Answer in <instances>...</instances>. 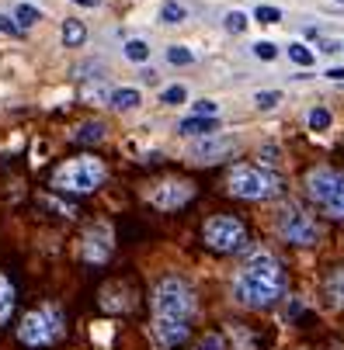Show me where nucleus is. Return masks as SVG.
I'll return each mask as SVG.
<instances>
[{"label":"nucleus","instance_id":"nucleus-1","mask_svg":"<svg viewBox=\"0 0 344 350\" xmlns=\"http://www.w3.org/2000/svg\"><path fill=\"white\" fill-rule=\"evenodd\" d=\"M285 291V271L275 254L254 250L233 278V298L247 309H271Z\"/></svg>","mask_w":344,"mask_h":350},{"label":"nucleus","instance_id":"nucleus-2","mask_svg":"<svg viewBox=\"0 0 344 350\" xmlns=\"http://www.w3.org/2000/svg\"><path fill=\"white\" fill-rule=\"evenodd\" d=\"M105 177H108L105 160H97V157H70V160H63L53 170L49 187L60 191V194H94L97 187L105 184Z\"/></svg>","mask_w":344,"mask_h":350},{"label":"nucleus","instance_id":"nucleus-3","mask_svg":"<svg viewBox=\"0 0 344 350\" xmlns=\"http://www.w3.org/2000/svg\"><path fill=\"white\" fill-rule=\"evenodd\" d=\"M63 333H66V316H63V309L56 302H45V306L25 312L21 323H18V340L25 347H32V350L60 343Z\"/></svg>","mask_w":344,"mask_h":350},{"label":"nucleus","instance_id":"nucleus-4","mask_svg":"<svg viewBox=\"0 0 344 350\" xmlns=\"http://www.w3.org/2000/svg\"><path fill=\"white\" fill-rule=\"evenodd\" d=\"M195 288L177 278V274H167L157 281L153 288V319H177V323H191L195 316Z\"/></svg>","mask_w":344,"mask_h":350},{"label":"nucleus","instance_id":"nucleus-5","mask_svg":"<svg viewBox=\"0 0 344 350\" xmlns=\"http://www.w3.org/2000/svg\"><path fill=\"white\" fill-rule=\"evenodd\" d=\"M306 198L334 222H344V174L317 167L306 174Z\"/></svg>","mask_w":344,"mask_h":350},{"label":"nucleus","instance_id":"nucleus-6","mask_svg":"<svg viewBox=\"0 0 344 350\" xmlns=\"http://www.w3.org/2000/svg\"><path fill=\"white\" fill-rule=\"evenodd\" d=\"M226 191L243 198V202H268V198H278L285 187L282 177L265 167H233L226 177Z\"/></svg>","mask_w":344,"mask_h":350},{"label":"nucleus","instance_id":"nucleus-7","mask_svg":"<svg viewBox=\"0 0 344 350\" xmlns=\"http://www.w3.org/2000/svg\"><path fill=\"white\" fill-rule=\"evenodd\" d=\"M275 232L292 243V246H317L320 243V226L313 215H306L299 205L285 202L278 212H275Z\"/></svg>","mask_w":344,"mask_h":350},{"label":"nucleus","instance_id":"nucleus-8","mask_svg":"<svg viewBox=\"0 0 344 350\" xmlns=\"http://www.w3.org/2000/svg\"><path fill=\"white\" fill-rule=\"evenodd\" d=\"M202 243L216 254H236V250L247 246V226L236 215H212L202 226Z\"/></svg>","mask_w":344,"mask_h":350},{"label":"nucleus","instance_id":"nucleus-9","mask_svg":"<svg viewBox=\"0 0 344 350\" xmlns=\"http://www.w3.org/2000/svg\"><path fill=\"white\" fill-rule=\"evenodd\" d=\"M115 254V232L108 222H90L80 236V260L90 264V267H101L108 264Z\"/></svg>","mask_w":344,"mask_h":350},{"label":"nucleus","instance_id":"nucleus-10","mask_svg":"<svg viewBox=\"0 0 344 350\" xmlns=\"http://www.w3.org/2000/svg\"><path fill=\"white\" fill-rule=\"evenodd\" d=\"M195 198V184L191 180H160V184H153L150 187V205L153 208H160V212H177V208H184L188 202Z\"/></svg>","mask_w":344,"mask_h":350},{"label":"nucleus","instance_id":"nucleus-11","mask_svg":"<svg viewBox=\"0 0 344 350\" xmlns=\"http://www.w3.org/2000/svg\"><path fill=\"white\" fill-rule=\"evenodd\" d=\"M233 146H236V139H230V135H206L191 146V157H195V163H216L219 157L233 153Z\"/></svg>","mask_w":344,"mask_h":350},{"label":"nucleus","instance_id":"nucleus-12","mask_svg":"<svg viewBox=\"0 0 344 350\" xmlns=\"http://www.w3.org/2000/svg\"><path fill=\"white\" fill-rule=\"evenodd\" d=\"M153 336H157L160 347L174 350V347H181L191 336V326L188 323H177V319H153Z\"/></svg>","mask_w":344,"mask_h":350},{"label":"nucleus","instance_id":"nucleus-13","mask_svg":"<svg viewBox=\"0 0 344 350\" xmlns=\"http://www.w3.org/2000/svg\"><path fill=\"white\" fill-rule=\"evenodd\" d=\"M223 343H226V350H258L261 336L251 326H243V323H230L223 329Z\"/></svg>","mask_w":344,"mask_h":350},{"label":"nucleus","instance_id":"nucleus-14","mask_svg":"<svg viewBox=\"0 0 344 350\" xmlns=\"http://www.w3.org/2000/svg\"><path fill=\"white\" fill-rule=\"evenodd\" d=\"M132 288L129 284H122V281H115V284H108V288H101V309H108V312H129L132 309Z\"/></svg>","mask_w":344,"mask_h":350},{"label":"nucleus","instance_id":"nucleus-15","mask_svg":"<svg viewBox=\"0 0 344 350\" xmlns=\"http://www.w3.org/2000/svg\"><path fill=\"white\" fill-rule=\"evenodd\" d=\"M323 298H327V306L344 309V264H337V267L323 278Z\"/></svg>","mask_w":344,"mask_h":350},{"label":"nucleus","instance_id":"nucleus-16","mask_svg":"<svg viewBox=\"0 0 344 350\" xmlns=\"http://www.w3.org/2000/svg\"><path fill=\"white\" fill-rule=\"evenodd\" d=\"M14 306H18V288H14V281L8 274H0V326L11 323Z\"/></svg>","mask_w":344,"mask_h":350},{"label":"nucleus","instance_id":"nucleus-17","mask_svg":"<svg viewBox=\"0 0 344 350\" xmlns=\"http://www.w3.org/2000/svg\"><path fill=\"white\" fill-rule=\"evenodd\" d=\"M177 132L181 135H195V139H206V135H212L216 132V118H184L181 125H177Z\"/></svg>","mask_w":344,"mask_h":350},{"label":"nucleus","instance_id":"nucleus-18","mask_svg":"<svg viewBox=\"0 0 344 350\" xmlns=\"http://www.w3.org/2000/svg\"><path fill=\"white\" fill-rule=\"evenodd\" d=\"M112 108H119V111H132V108H139L143 105V94L136 90V87H119V90H112Z\"/></svg>","mask_w":344,"mask_h":350},{"label":"nucleus","instance_id":"nucleus-19","mask_svg":"<svg viewBox=\"0 0 344 350\" xmlns=\"http://www.w3.org/2000/svg\"><path fill=\"white\" fill-rule=\"evenodd\" d=\"M101 139H105V125L101 122H80L73 129V142H80V146H94Z\"/></svg>","mask_w":344,"mask_h":350},{"label":"nucleus","instance_id":"nucleus-20","mask_svg":"<svg viewBox=\"0 0 344 350\" xmlns=\"http://www.w3.org/2000/svg\"><path fill=\"white\" fill-rule=\"evenodd\" d=\"M63 42H66L70 49H80V45L87 42V28H84V21L66 18V21H63Z\"/></svg>","mask_w":344,"mask_h":350},{"label":"nucleus","instance_id":"nucleus-21","mask_svg":"<svg viewBox=\"0 0 344 350\" xmlns=\"http://www.w3.org/2000/svg\"><path fill=\"white\" fill-rule=\"evenodd\" d=\"M184 18H188V11L177 4V0H167V4L160 8V21H164V25H181Z\"/></svg>","mask_w":344,"mask_h":350},{"label":"nucleus","instance_id":"nucleus-22","mask_svg":"<svg viewBox=\"0 0 344 350\" xmlns=\"http://www.w3.org/2000/svg\"><path fill=\"white\" fill-rule=\"evenodd\" d=\"M125 56H129L132 63H146V59H150V45H146L143 38H129V42H125Z\"/></svg>","mask_w":344,"mask_h":350},{"label":"nucleus","instance_id":"nucleus-23","mask_svg":"<svg viewBox=\"0 0 344 350\" xmlns=\"http://www.w3.org/2000/svg\"><path fill=\"white\" fill-rule=\"evenodd\" d=\"M288 59L299 63V66H310V63L317 59V53H313V49H306L303 42H292V45H288Z\"/></svg>","mask_w":344,"mask_h":350},{"label":"nucleus","instance_id":"nucleus-24","mask_svg":"<svg viewBox=\"0 0 344 350\" xmlns=\"http://www.w3.org/2000/svg\"><path fill=\"white\" fill-rule=\"evenodd\" d=\"M14 21H21V28H28V25L42 21V11L32 8V4H18V8H14Z\"/></svg>","mask_w":344,"mask_h":350},{"label":"nucleus","instance_id":"nucleus-25","mask_svg":"<svg viewBox=\"0 0 344 350\" xmlns=\"http://www.w3.org/2000/svg\"><path fill=\"white\" fill-rule=\"evenodd\" d=\"M167 63L188 66V63H195V53H191V49H184V45H171V49H167Z\"/></svg>","mask_w":344,"mask_h":350},{"label":"nucleus","instance_id":"nucleus-26","mask_svg":"<svg viewBox=\"0 0 344 350\" xmlns=\"http://www.w3.org/2000/svg\"><path fill=\"white\" fill-rule=\"evenodd\" d=\"M254 105H258L261 111H271L275 105H282V94H278V90H258V97H254Z\"/></svg>","mask_w":344,"mask_h":350},{"label":"nucleus","instance_id":"nucleus-27","mask_svg":"<svg viewBox=\"0 0 344 350\" xmlns=\"http://www.w3.org/2000/svg\"><path fill=\"white\" fill-rule=\"evenodd\" d=\"M306 122H310L313 132H323V129H330V111H327V108H313Z\"/></svg>","mask_w":344,"mask_h":350},{"label":"nucleus","instance_id":"nucleus-28","mask_svg":"<svg viewBox=\"0 0 344 350\" xmlns=\"http://www.w3.org/2000/svg\"><path fill=\"white\" fill-rule=\"evenodd\" d=\"M38 202H42V208H53V212H60L63 219H73V215H77V208H73V205H63V202H56V198H49V194H45V198H38Z\"/></svg>","mask_w":344,"mask_h":350},{"label":"nucleus","instance_id":"nucleus-29","mask_svg":"<svg viewBox=\"0 0 344 350\" xmlns=\"http://www.w3.org/2000/svg\"><path fill=\"white\" fill-rule=\"evenodd\" d=\"M191 115L195 118H216L219 115V105L216 101H199V105H191Z\"/></svg>","mask_w":344,"mask_h":350},{"label":"nucleus","instance_id":"nucleus-30","mask_svg":"<svg viewBox=\"0 0 344 350\" xmlns=\"http://www.w3.org/2000/svg\"><path fill=\"white\" fill-rule=\"evenodd\" d=\"M195 350H226L223 333H206V336L199 340V347H195Z\"/></svg>","mask_w":344,"mask_h":350},{"label":"nucleus","instance_id":"nucleus-31","mask_svg":"<svg viewBox=\"0 0 344 350\" xmlns=\"http://www.w3.org/2000/svg\"><path fill=\"white\" fill-rule=\"evenodd\" d=\"M243 28H247V14H240V11H230V14H226V31L240 35Z\"/></svg>","mask_w":344,"mask_h":350},{"label":"nucleus","instance_id":"nucleus-32","mask_svg":"<svg viewBox=\"0 0 344 350\" xmlns=\"http://www.w3.org/2000/svg\"><path fill=\"white\" fill-rule=\"evenodd\" d=\"M184 97H188V90H184V87L177 83V87H167V90L160 94V101H164V105H181Z\"/></svg>","mask_w":344,"mask_h":350},{"label":"nucleus","instance_id":"nucleus-33","mask_svg":"<svg viewBox=\"0 0 344 350\" xmlns=\"http://www.w3.org/2000/svg\"><path fill=\"white\" fill-rule=\"evenodd\" d=\"M254 18H258L261 25H275V21H282V11H278V8H258Z\"/></svg>","mask_w":344,"mask_h":350},{"label":"nucleus","instance_id":"nucleus-34","mask_svg":"<svg viewBox=\"0 0 344 350\" xmlns=\"http://www.w3.org/2000/svg\"><path fill=\"white\" fill-rule=\"evenodd\" d=\"M254 56H258V59H275L278 49H275L271 42H258V45H254Z\"/></svg>","mask_w":344,"mask_h":350},{"label":"nucleus","instance_id":"nucleus-35","mask_svg":"<svg viewBox=\"0 0 344 350\" xmlns=\"http://www.w3.org/2000/svg\"><path fill=\"white\" fill-rule=\"evenodd\" d=\"M0 31L4 35H21V25H14L8 14H0Z\"/></svg>","mask_w":344,"mask_h":350},{"label":"nucleus","instance_id":"nucleus-36","mask_svg":"<svg viewBox=\"0 0 344 350\" xmlns=\"http://www.w3.org/2000/svg\"><path fill=\"white\" fill-rule=\"evenodd\" d=\"M73 4H80V8H97L101 0H73Z\"/></svg>","mask_w":344,"mask_h":350},{"label":"nucleus","instance_id":"nucleus-37","mask_svg":"<svg viewBox=\"0 0 344 350\" xmlns=\"http://www.w3.org/2000/svg\"><path fill=\"white\" fill-rule=\"evenodd\" d=\"M327 77H330V80H344V70H330Z\"/></svg>","mask_w":344,"mask_h":350},{"label":"nucleus","instance_id":"nucleus-38","mask_svg":"<svg viewBox=\"0 0 344 350\" xmlns=\"http://www.w3.org/2000/svg\"><path fill=\"white\" fill-rule=\"evenodd\" d=\"M337 4H344V0H337Z\"/></svg>","mask_w":344,"mask_h":350}]
</instances>
